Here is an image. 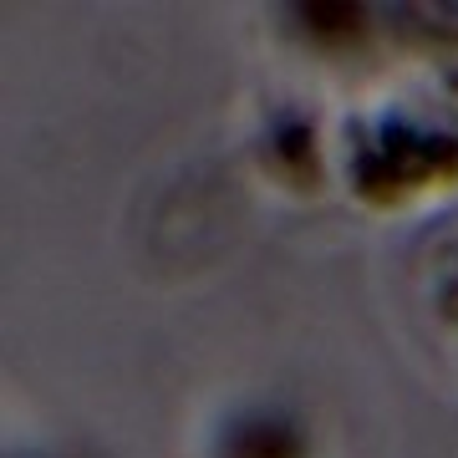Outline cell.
Segmentation results:
<instances>
[{
	"mask_svg": "<svg viewBox=\"0 0 458 458\" xmlns=\"http://www.w3.org/2000/svg\"><path fill=\"white\" fill-rule=\"evenodd\" d=\"M458 179V143L454 138H428L412 128H382L357 153V189L361 199H403L423 194L438 183Z\"/></svg>",
	"mask_w": 458,
	"mask_h": 458,
	"instance_id": "obj_1",
	"label": "cell"
},
{
	"mask_svg": "<svg viewBox=\"0 0 458 458\" xmlns=\"http://www.w3.org/2000/svg\"><path fill=\"white\" fill-rule=\"evenodd\" d=\"M234 458H295V438L285 428H245L234 438Z\"/></svg>",
	"mask_w": 458,
	"mask_h": 458,
	"instance_id": "obj_2",
	"label": "cell"
}]
</instances>
